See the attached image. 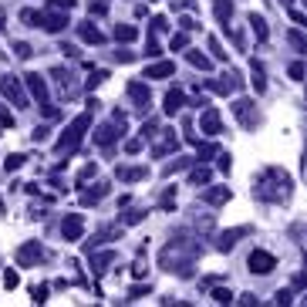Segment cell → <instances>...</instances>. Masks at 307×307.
<instances>
[{"instance_id": "d6a6232c", "label": "cell", "mask_w": 307, "mask_h": 307, "mask_svg": "<svg viewBox=\"0 0 307 307\" xmlns=\"http://www.w3.org/2000/svg\"><path fill=\"white\" fill-rule=\"evenodd\" d=\"M179 24H182V31H193V27H196V21H193V17H182Z\"/></svg>"}, {"instance_id": "7402d4cb", "label": "cell", "mask_w": 307, "mask_h": 307, "mask_svg": "<svg viewBox=\"0 0 307 307\" xmlns=\"http://www.w3.org/2000/svg\"><path fill=\"white\" fill-rule=\"evenodd\" d=\"M213 300H216V304H229V300H233V294H229V290H223V287H216V290H213Z\"/></svg>"}, {"instance_id": "f546056e", "label": "cell", "mask_w": 307, "mask_h": 307, "mask_svg": "<svg viewBox=\"0 0 307 307\" xmlns=\"http://www.w3.org/2000/svg\"><path fill=\"white\" fill-rule=\"evenodd\" d=\"M142 294H148V284L145 287H132V290H128V300H138Z\"/></svg>"}, {"instance_id": "6da1fadb", "label": "cell", "mask_w": 307, "mask_h": 307, "mask_svg": "<svg viewBox=\"0 0 307 307\" xmlns=\"http://www.w3.org/2000/svg\"><path fill=\"white\" fill-rule=\"evenodd\" d=\"M88 125H91V112H81L78 118H74V122H71V125L64 128V135L57 138V152H68V148H74V145H78Z\"/></svg>"}, {"instance_id": "4fadbf2b", "label": "cell", "mask_w": 307, "mask_h": 307, "mask_svg": "<svg viewBox=\"0 0 307 307\" xmlns=\"http://www.w3.org/2000/svg\"><path fill=\"white\" fill-rule=\"evenodd\" d=\"M172 74V64L169 61H162V64H152V68H145V78H169Z\"/></svg>"}, {"instance_id": "52a82bcc", "label": "cell", "mask_w": 307, "mask_h": 307, "mask_svg": "<svg viewBox=\"0 0 307 307\" xmlns=\"http://www.w3.org/2000/svg\"><path fill=\"white\" fill-rule=\"evenodd\" d=\"M41 257H44V253H41V247H37V243H24L21 250H17V263H21V267H27V263H37Z\"/></svg>"}, {"instance_id": "e575fe53", "label": "cell", "mask_w": 307, "mask_h": 307, "mask_svg": "<svg viewBox=\"0 0 307 307\" xmlns=\"http://www.w3.org/2000/svg\"><path fill=\"white\" fill-rule=\"evenodd\" d=\"M0 57H4V54H0Z\"/></svg>"}, {"instance_id": "277c9868", "label": "cell", "mask_w": 307, "mask_h": 307, "mask_svg": "<svg viewBox=\"0 0 307 307\" xmlns=\"http://www.w3.org/2000/svg\"><path fill=\"white\" fill-rule=\"evenodd\" d=\"M247 263H250L253 273H270L273 267H277V257H273V253H267V250H253Z\"/></svg>"}, {"instance_id": "ac0fdd59", "label": "cell", "mask_w": 307, "mask_h": 307, "mask_svg": "<svg viewBox=\"0 0 307 307\" xmlns=\"http://www.w3.org/2000/svg\"><path fill=\"white\" fill-rule=\"evenodd\" d=\"M118 179H145V166H138V169H118Z\"/></svg>"}, {"instance_id": "5bb4252c", "label": "cell", "mask_w": 307, "mask_h": 307, "mask_svg": "<svg viewBox=\"0 0 307 307\" xmlns=\"http://www.w3.org/2000/svg\"><path fill=\"white\" fill-rule=\"evenodd\" d=\"M203 199H206V203H213V206H219V203H226V199H229V189H206Z\"/></svg>"}, {"instance_id": "cb8c5ba5", "label": "cell", "mask_w": 307, "mask_h": 307, "mask_svg": "<svg viewBox=\"0 0 307 307\" xmlns=\"http://www.w3.org/2000/svg\"><path fill=\"white\" fill-rule=\"evenodd\" d=\"M189 179L193 182H209V169H193L189 172Z\"/></svg>"}, {"instance_id": "2e32d148", "label": "cell", "mask_w": 307, "mask_h": 307, "mask_svg": "<svg viewBox=\"0 0 307 307\" xmlns=\"http://www.w3.org/2000/svg\"><path fill=\"white\" fill-rule=\"evenodd\" d=\"M135 37H138V31H135V27H128V24L115 27V41H125V44H128V41H135Z\"/></svg>"}, {"instance_id": "836d02e7", "label": "cell", "mask_w": 307, "mask_h": 307, "mask_svg": "<svg viewBox=\"0 0 307 307\" xmlns=\"http://www.w3.org/2000/svg\"><path fill=\"white\" fill-rule=\"evenodd\" d=\"M277 304H290V290H280V294H277Z\"/></svg>"}, {"instance_id": "5b68a950", "label": "cell", "mask_w": 307, "mask_h": 307, "mask_svg": "<svg viewBox=\"0 0 307 307\" xmlns=\"http://www.w3.org/2000/svg\"><path fill=\"white\" fill-rule=\"evenodd\" d=\"M61 233H64V240H81V233H85V219L81 216H64Z\"/></svg>"}, {"instance_id": "4316f807", "label": "cell", "mask_w": 307, "mask_h": 307, "mask_svg": "<svg viewBox=\"0 0 307 307\" xmlns=\"http://www.w3.org/2000/svg\"><path fill=\"white\" fill-rule=\"evenodd\" d=\"M14 51H17V57H31V44H24V41H17Z\"/></svg>"}, {"instance_id": "603a6c76", "label": "cell", "mask_w": 307, "mask_h": 307, "mask_svg": "<svg viewBox=\"0 0 307 307\" xmlns=\"http://www.w3.org/2000/svg\"><path fill=\"white\" fill-rule=\"evenodd\" d=\"M209 51H213V57H216V61H226V54H223V47H219L216 37H209Z\"/></svg>"}, {"instance_id": "d6986e66", "label": "cell", "mask_w": 307, "mask_h": 307, "mask_svg": "<svg viewBox=\"0 0 307 307\" xmlns=\"http://www.w3.org/2000/svg\"><path fill=\"white\" fill-rule=\"evenodd\" d=\"M229 14H233V4H229V0H216V17H219V21L226 24Z\"/></svg>"}, {"instance_id": "1f68e13d", "label": "cell", "mask_w": 307, "mask_h": 307, "mask_svg": "<svg viewBox=\"0 0 307 307\" xmlns=\"http://www.w3.org/2000/svg\"><path fill=\"white\" fill-rule=\"evenodd\" d=\"M216 166H219V172H229V156H219Z\"/></svg>"}, {"instance_id": "7a4b0ae2", "label": "cell", "mask_w": 307, "mask_h": 307, "mask_svg": "<svg viewBox=\"0 0 307 307\" xmlns=\"http://www.w3.org/2000/svg\"><path fill=\"white\" fill-rule=\"evenodd\" d=\"M21 17H24L27 24H37V27L51 31V34H57V31H64V27H68V14H61V11H54V14H34V11H24Z\"/></svg>"}, {"instance_id": "30bf717a", "label": "cell", "mask_w": 307, "mask_h": 307, "mask_svg": "<svg viewBox=\"0 0 307 307\" xmlns=\"http://www.w3.org/2000/svg\"><path fill=\"white\" fill-rule=\"evenodd\" d=\"M81 41H88V44H105V34L102 31H95V24H81Z\"/></svg>"}, {"instance_id": "7c38bea8", "label": "cell", "mask_w": 307, "mask_h": 307, "mask_svg": "<svg viewBox=\"0 0 307 307\" xmlns=\"http://www.w3.org/2000/svg\"><path fill=\"white\" fill-rule=\"evenodd\" d=\"M233 112H237V118H240V122H243L247 128L253 125V122H250V102H247V98H240V102L233 105Z\"/></svg>"}, {"instance_id": "f1b7e54d", "label": "cell", "mask_w": 307, "mask_h": 307, "mask_svg": "<svg viewBox=\"0 0 307 307\" xmlns=\"http://www.w3.org/2000/svg\"><path fill=\"white\" fill-rule=\"evenodd\" d=\"M169 44H172V51H179V47H186V31H182V34H176V37L169 41Z\"/></svg>"}, {"instance_id": "8fae6325", "label": "cell", "mask_w": 307, "mask_h": 307, "mask_svg": "<svg viewBox=\"0 0 307 307\" xmlns=\"http://www.w3.org/2000/svg\"><path fill=\"white\" fill-rule=\"evenodd\" d=\"M128 95L135 98V105H138V108H145V105H148V88H142L138 81H132V85H128Z\"/></svg>"}, {"instance_id": "9c48e42d", "label": "cell", "mask_w": 307, "mask_h": 307, "mask_svg": "<svg viewBox=\"0 0 307 307\" xmlns=\"http://www.w3.org/2000/svg\"><path fill=\"white\" fill-rule=\"evenodd\" d=\"M247 233H250L247 226H240V229H229V233H219V237H216V247H219V250H233V243H237L240 237H247Z\"/></svg>"}, {"instance_id": "44dd1931", "label": "cell", "mask_w": 307, "mask_h": 307, "mask_svg": "<svg viewBox=\"0 0 307 307\" xmlns=\"http://www.w3.org/2000/svg\"><path fill=\"white\" fill-rule=\"evenodd\" d=\"M189 64H196V68L209 71V61H206V57H199V51H189Z\"/></svg>"}, {"instance_id": "e0dca14e", "label": "cell", "mask_w": 307, "mask_h": 307, "mask_svg": "<svg viewBox=\"0 0 307 307\" xmlns=\"http://www.w3.org/2000/svg\"><path fill=\"white\" fill-rule=\"evenodd\" d=\"M24 162H27V156H24V152H14V156H7V162H4V169L7 172H17L24 166Z\"/></svg>"}, {"instance_id": "4dcf8cb0", "label": "cell", "mask_w": 307, "mask_h": 307, "mask_svg": "<svg viewBox=\"0 0 307 307\" xmlns=\"http://www.w3.org/2000/svg\"><path fill=\"white\" fill-rule=\"evenodd\" d=\"M290 41H294V47H297V51H304V37L297 34V31H294V34H290Z\"/></svg>"}, {"instance_id": "ffe728a7", "label": "cell", "mask_w": 307, "mask_h": 307, "mask_svg": "<svg viewBox=\"0 0 307 307\" xmlns=\"http://www.w3.org/2000/svg\"><path fill=\"white\" fill-rule=\"evenodd\" d=\"M250 24H253V31H257V37L267 41V24H263V17H250Z\"/></svg>"}, {"instance_id": "8992f818", "label": "cell", "mask_w": 307, "mask_h": 307, "mask_svg": "<svg viewBox=\"0 0 307 307\" xmlns=\"http://www.w3.org/2000/svg\"><path fill=\"white\" fill-rule=\"evenodd\" d=\"M27 88H31V95H34L41 105H47V85H44V78H41V74H34V71H31V74H27Z\"/></svg>"}, {"instance_id": "9a60e30c", "label": "cell", "mask_w": 307, "mask_h": 307, "mask_svg": "<svg viewBox=\"0 0 307 307\" xmlns=\"http://www.w3.org/2000/svg\"><path fill=\"white\" fill-rule=\"evenodd\" d=\"M179 108H182V91H169V95H166V112L176 115Z\"/></svg>"}, {"instance_id": "ba28073f", "label": "cell", "mask_w": 307, "mask_h": 307, "mask_svg": "<svg viewBox=\"0 0 307 307\" xmlns=\"http://www.w3.org/2000/svg\"><path fill=\"white\" fill-rule=\"evenodd\" d=\"M199 128H203L206 135H216V132H219V112H216V108H206V112H203Z\"/></svg>"}, {"instance_id": "d4e9b609", "label": "cell", "mask_w": 307, "mask_h": 307, "mask_svg": "<svg viewBox=\"0 0 307 307\" xmlns=\"http://www.w3.org/2000/svg\"><path fill=\"white\" fill-rule=\"evenodd\" d=\"M17 284H21V277H17L14 270H7V273H4V287H7V290H11V287H17Z\"/></svg>"}, {"instance_id": "83f0119b", "label": "cell", "mask_w": 307, "mask_h": 307, "mask_svg": "<svg viewBox=\"0 0 307 307\" xmlns=\"http://www.w3.org/2000/svg\"><path fill=\"white\" fill-rule=\"evenodd\" d=\"M290 78H294V81L304 78V64H300V61H297V64H290Z\"/></svg>"}, {"instance_id": "484cf974", "label": "cell", "mask_w": 307, "mask_h": 307, "mask_svg": "<svg viewBox=\"0 0 307 307\" xmlns=\"http://www.w3.org/2000/svg\"><path fill=\"white\" fill-rule=\"evenodd\" d=\"M51 7H54V11H71L74 0H51Z\"/></svg>"}, {"instance_id": "3957f363", "label": "cell", "mask_w": 307, "mask_h": 307, "mask_svg": "<svg viewBox=\"0 0 307 307\" xmlns=\"http://www.w3.org/2000/svg\"><path fill=\"white\" fill-rule=\"evenodd\" d=\"M0 91H4V98H11L17 108H24V105H27V95L21 91V81L14 78V74H4V78H0Z\"/></svg>"}]
</instances>
